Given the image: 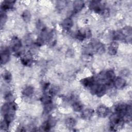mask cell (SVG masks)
I'll return each mask as SVG.
<instances>
[{
  "mask_svg": "<svg viewBox=\"0 0 132 132\" xmlns=\"http://www.w3.org/2000/svg\"><path fill=\"white\" fill-rule=\"evenodd\" d=\"M109 121L110 128L112 129V130L114 131L122 128L124 123L122 117L116 112L110 116Z\"/></svg>",
  "mask_w": 132,
  "mask_h": 132,
  "instance_id": "1",
  "label": "cell"
},
{
  "mask_svg": "<svg viewBox=\"0 0 132 132\" xmlns=\"http://www.w3.org/2000/svg\"><path fill=\"white\" fill-rule=\"evenodd\" d=\"M115 112L123 117L126 113L131 114V107L129 105L124 103L118 104L114 108Z\"/></svg>",
  "mask_w": 132,
  "mask_h": 132,
  "instance_id": "2",
  "label": "cell"
},
{
  "mask_svg": "<svg viewBox=\"0 0 132 132\" xmlns=\"http://www.w3.org/2000/svg\"><path fill=\"white\" fill-rule=\"evenodd\" d=\"M10 46L13 52L15 54H20V50L22 47L21 41L17 37H12L10 41Z\"/></svg>",
  "mask_w": 132,
  "mask_h": 132,
  "instance_id": "3",
  "label": "cell"
},
{
  "mask_svg": "<svg viewBox=\"0 0 132 132\" xmlns=\"http://www.w3.org/2000/svg\"><path fill=\"white\" fill-rule=\"evenodd\" d=\"M89 8L93 10L95 13L101 14L103 7V4H101V2L97 1H91L89 5Z\"/></svg>",
  "mask_w": 132,
  "mask_h": 132,
  "instance_id": "4",
  "label": "cell"
},
{
  "mask_svg": "<svg viewBox=\"0 0 132 132\" xmlns=\"http://www.w3.org/2000/svg\"><path fill=\"white\" fill-rule=\"evenodd\" d=\"M93 51L98 54H103L105 52V47L104 45L98 41L94 40L91 44Z\"/></svg>",
  "mask_w": 132,
  "mask_h": 132,
  "instance_id": "5",
  "label": "cell"
},
{
  "mask_svg": "<svg viewBox=\"0 0 132 132\" xmlns=\"http://www.w3.org/2000/svg\"><path fill=\"white\" fill-rule=\"evenodd\" d=\"M21 62L24 66H30L33 62V58L31 54L29 52L25 53L21 57Z\"/></svg>",
  "mask_w": 132,
  "mask_h": 132,
  "instance_id": "6",
  "label": "cell"
},
{
  "mask_svg": "<svg viewBox=\"0 0 132 132\" xmlns=\"http://www.w3.org/2000/svg\"><path fill=\"white\" fill-rule=\"evenodd\" d=\"M10 52L9 48L5 47L1 52V64L7 63L10 60Z\"/></svg>",
  "mask_w": 132,
  "mask_h": 132,
  "instance_id": "7",
  "label": "cell"
},
{
  "mask_svg": "<svg viewBox=\"0 0 132 132\" xmlns=\"http://www.w3.org/2000/svg\"><path fill=\"white\" fill-rule=\"evenodd\" d=\"M113 84L115 88L118 90H121L125 87L126 85V81L122 77H118L115 78L113 80Z\"/></svg>",
  "mask_w": 132,
  "mask_h": 132,
  "instance_id": "8",
  "label": "cell"
},
{
  "mask_svg": "<svg viewBox=\"0 0 132 132\" xmlns=\"http://www.w3.org/2000/svg\"><path fill=\"white\" fill-rule=\"evenodd\" d=\"M80 82L84 87L90 88L95 83V79L93 76H90L81 79L80 80Z\"/></svg>",
  "mask_w": 132,
  "mask_h": 132,
  "instance_id": "9",
  "label": "cell"
},
{
  "mask_svg": "<svg viewBox=\"0 0 132 132\" xmlns=\"http://www.w3.org/2000/svg\"><path fill=\"white\" fill-rule=\"evenodd\" d=\"M109 112V108L104 105H101L98 106L96 110V113L97 115L101 118H105L107 117Z\"/></svg>",
  "mask_w": 132,
  "mask_h": 132,
  "instance_id": "10",
  "label": "cell"
},
{
  "mask_svg": "<svg viewBox=\"0 0 132 132\" xmlns=\"http://www.w3.org/2000/svg\"><path fill=\"white\" fill-rule=\"evenodd\" d=\"M107 90V88L104 84H98L95 95L100 97H102L106 93Z\"/></svg>",
  "mask_w": 132,
  "mask_h": 132,
  "instance_id": "11",
  "label": "cell"
},
{
  "mask_svg": "<svg viewBox=\"0 0 132 132\" xmlns=\"http://www.w3.org/2000/svg\"><path fill=\"white\" fill-rule=\"evenodd\" d=\"M119 48V44L116 41H112L108 48V53L110 55L114 56L117 54Z\"/></svg>",
  "mask_w": 132,
  "mask_h": 132,
  "instance_id": "12",
  "label": "cell"
},
{
  "mask_svg": "<svg viewBox=\"0 0 132 132\" xmlns=\"http://www.w3.org/2000/svg\"><path fill=\"white\" fill-rule=\"evenodd\" d=\"M73 25V21L71 18H65L61 23V26L64 30L70 29Z\"/></svg>",
  "mask_w": 132,
  "mask_h": 132,
  "instance_id": "13",
  "label": "cell"
},
{
  "mask_svg": "<svg viewBox=\"0 0 132 132\" xmlns=\"http://www.w3.org/2000/svg\"><path fill=\"white\" fill-rule=\"evenodd\" d=\"M94 111L92 108H86L82 110L81 113V118L84 120H89L93 116Z\"/></svg>",
  "mask_w": 132,
  "mask_h": 132,
  "instance_id": "14",
  "label": "cell"
},
{
  "mask_svg": "<svg viewBox=\"0 0 132 132\" xmlns=\"http://www.w3.org/2000/svg\"><path fill=\"white\" fill-rule=\"evenodd\" d=\"M85 3L82 1L77 0L75 1L73 3V9L75 12H79L84 7Z\"/></svg>",
  "mask_w": 132,
  "mask_h": 132,
  "instance_id": "15",
  "label": "cell"
},
{
  "mask_svg": "<svg viewBox=\"0 0 132 132\" xmlns=\"http://www.w3.org/2000/svg\"><path fill=\"white\" fill-rule=\"evenodd\" d=\"M105 80L106 81H113L116 78V74L113 70H108L105 72Z\"/></svg>",
  "mask_w": 132,
  "mask_h": 132,
  "instance_id": "16",
  "label": "cell"
},
{
  "mask_svg": "<svg viewBox=\"0 0 132 132\" xmlns=\"http://www.w3.org/2000/svg\"><path fill=\"white\" fill-rule=\"evenodd\" d=\"M15 1H4L1 5V9L3 11H5L13 8Z\"/></svg>",
  "mask_w": 132,
  "mask_h": 132,
  "instance_id": "17",
  "label": "cell"
},
{
  "mask_svg": "<svg viewBox=\"0 0 132 132\" xmlns=\"http://www.w3.org/2000/svg\"><path fill=\"white\" fill-rule=\"evenodd\" d=\"M34 92V88L31 86L26 87L22 91V94L26 97H30Z\"/></svg>",
  "mask_w": 132,
  "mask_h": 132,
  "instance_id": "18",
  "label": "cell"
},
{
  "mask_svg": "<svg viewBox=\"0 0 132 132\" xmlns=\"http://www.w3.org/2000/svg\"><path fill=\"white\" fill-rule=\"evenodd\" d=\"M120 31L122 35L125 37V38L130 37L131 35L132 29L130 26H125L121 29Z\"/></svg>",
  "mask_w": 132,
  "mask_h": 132,
  "instance_id": "19",
  "label": "cell"
},
{
  "mask_svg": "<svg viewBox=\"0 0 132 132\" xmlns=\"http://www.w3.org/2000/svg\"><path fill=\"white\" fill-rule=\"evenodd\" d=\"M76 124V120L72 117L67 118L65 121V125L69 128H72L75 126Z\"/></svg>",
  "mask_w": 132,
  "mask_h": 132,
  "instance_id": "20",
  "label": "cell"
},
{
  "mask_svg": "<svg viewBox=\"0 0 132 132\" xmlns=\"http://www.w3.org/2000/svg\"><path fill=\"white\" fill-rule=\"evenodd\" d=\"M47 90V94H46L53 96L56 95L59 92L60 89L59 87L57 86H52L51 87H49Z\"/></svg>",
  "mask_w": 132,
  "mask_h": 132,
  "instance_id": "21",
  "label": "cell"
},
{
  "mask_svg": "<svg viewBox=\"0 0 132 132\" xmlns=\"http://www.w3.org/2000/svg\"><path fill=\"white\" fill-rule=\"evenodd\" d=\"M83 107L82 103L78 101L75 102L72 104V108L73 110L77 112H81L83 109Z\"/></svg>",
  "mask_w": 132,
  "mask_h": 132,
  "instance_id": "22",
  "label": "cell"
},
{
  "mask_svg": "<svg viewBox=\"0 0 132 132\" xmlns=\"http://www.w3.org/2000/svg\"><path fill=\"white\" fill-rule=\"evenodd\" d=\"M22 18L25 22H29L31 18V15L30 11L28 10H25L23 11L22 14Z\"/></svg>",
  "mask_w": 132,
  "mask_h": 132,
  "instance_id": "23",
  "label": "cell"
},
{
  "mask_svg": "<svg viewBox=\"0 0 132 132\" xmlns=\"http://www.w3.org/2000/svg\"><path fill=\"white\" fill-rule=\"evenodd\" d=\"M40 101L43 105H45V104H48L50 103H52V96L48 94H45L41 97Z\"/></svg>",
  "mask_w": 132,
  "mask_h": 132,
  "instance_id": "24",
  "label": "cell"
},
{
  "mask_svg": "<svg viewBox=\"0 0 132 132\" xmlns=\"http://www.w3.org/2000/svg\"><path fill=\"white\" fill-rule=\"evenodd\" d=\"M2 77L5 81L9 83L12 80V75L11 73L8 71H5L2 74Z\"/></svg>",
  "mask_w": 132,
  "mask_h": 132,
  "instance_id": "25",
  "label": "cell"
},
{
  "mask_svg": "<svg viewBox=\"0 0 132 132\" xmlns=\"http://www.w3.org/2000/svg\"><path fill=\"white\" fill-rule=\"evenodd\" d=\"M81 58L82 61L86 62H89L92 60L93 57L91 54L83 53Z\"/></svg>",
  "mask_w": 132,
  "mask_h": 132,
  "instance_id": "26",
  "label": "cell"
},
{
  "mask_svg": "<svg viewBox=\"0 0 132 132\" xmlns=\"http://www.w3.org/2000/svg\"><path fill=\"white\" fill-rule=\"evenodd\" d=\"M52 127L51 125L47 120L44 122L41 126V129L43 131H48Z\"/></svg>",
  "mask_w": 132,
  "mask_h": 132,
  "instance_id": "27",
  "label": "cell"
},
{
  "mask_svg": "<svg viewBox=\"0 0 132 132\" xmlns=\"http://www.w3.org/2000/svg\"><path fill=\"white\" fill-rule=\"evenodd\" d=\"M44 111L45 113H49L53 109L54 106L52 103L44 105Z\"/></svg>",
  "mask_w": 132,
  "mask_h": 132,
  "instance_id": "28",
  "label": "cell"
},
{
  "mask_svg": "<svg viewBox=\"0 0 132 132\" xmlns=\"http://www.w3.org/2000/svg\"><path fill=\"white\" fill-rule=\"evenodd\" d=\"M76 38L79 41H83L85 39V37L83 30H78L76 35Z\"/></svg>",
  "mask_w": 132,
  "mask_h": 132,
  "instance_id": "29",
  "label": "cell"
},
{
  "mask_svg": "<svg viewBox=\"0 0 132 132\" xmlns=\"http://www.w3.org/2000/svg\"><path fill=\"white\" fill-rule=\"evenodd\" d=\"M4 13H3V12H1V27H2V26L5 24V23H6V21H7V15L6 14V13L4 12V11H3Z\"/></svg>",
  "mask_w": 132,
  "mask_h": 132,
  "instance_id": "30",
  "label": "cell"
},
{
  "mask_svg": "<svg viewBox=\"0 0 132 132\" xmlns=\"http://www.w3.org/2000/svg\"><path fill=\"white\" fill-rule=\"evenodd\" d=\"M83 32L85 37V38L89 39L92 37V32L89 28H86L83 30Z\"/></svg>",
  "mask_w": 132,
  "mask_h": 132,
  "instance_id": "31",
  "label": "cell"
},
{
  "mask_svg": "<svg viewBox=\"0 0 132 132\" xmlns=\"http://www.w3.org/2000/svg\"><path fill=\"white\" fill-rule=\"evenodd\" d=\"M104 18H108L110 15V10L108 8H104L101 13Z\"/></svg>",
  "mask_w": 132,
  "mask_h": 132,
  "instance_id": "32",
  "label": "cell"
},
{
  "mask_svg": "<svg viewBox=\"0 0 132 132\" xmlns=\"http://www.w3.org/2000/svg\"><path fill=\"white\" fill-rule=\"evenodd\" d=\"M9 124L4 120L1 123V129L3 130H7L9 127Z\"/></svg>",
  "mask_w": 132,
  "mask_h": 132,
  "instance_id": "33",
  "label": "cell"
},
{
  "mask_svg": "<svg viewBox=\"0 0 132 132\" xmlns=\"http://www.w3.org/2000/svg\"><path fill=\"white\" fill-rule=\"evenodd\" d=\"M13 94H12L11 92H8L7 93L5 94L4 96V98L5 100L7 101L8 102H12V98H13Z\"/></svg>",
  "mask_w": 132,
  "mask_h": 132,
  "instance_id": "34",
  "label": "cell"
},
{
  "mask_svg": "<svg viewBox=\"0 0 132 132\" xmlns=\"http://www.w3.org/2000/svg\"><path fill=\"white\" fill-rule=\"evenodd\" d=\"M129 71L128 69H124L123 70H122L120 71V74L123 77H127L129 75Z\"/></svg>",
  "mask_w": 132,
  "mask_h": 132,
  "instance_id": "35",
  "label": "cell"
},
{
  "mask_svg": "<svg viewBox=\"0 0 132 132\" xmlns=\"http://www.w3.org/2000/svg\"><path fill=\"white\" fill-rule=\"evenodd\" d=\"M50 86V84L48 82H45L42 85V89L44 91H46Z\"/></svg>",
  "mask_w": 132,
  "mask_h": 132,
  "instance_id": "36",
  "label": "cell"
},
{
  "mask_svg": "<svg viewBox=\"0 0 132 132\" xmlns=\"http://www.w3.org/2000/svg\"><path fill=\"white\" fill-rule=\"evenodd\" d=\"M73 51L71 49H69L67 52V55L69 57H71L73 55Z\"/></svg>",
  "mask_w": 132,
  "mask_h": 132,
  "instance_id": "37",
  "label": "cell"
}]
</instances>
